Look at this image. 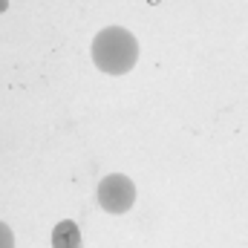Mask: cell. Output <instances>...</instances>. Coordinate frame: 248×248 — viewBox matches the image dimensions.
Masks as SVG:
<instances>
[{"label":"cell","mask_w":248,"mask_h":248,"mask_svg":"<svg viewBox=\"0 0 248 248\" xmlns=\"http://www.w3.org/2000/svg\"><path fill=\"white\" fill-rule=\"evenodd\" d=\"M81 246V231L72 219H61L52 231V248H78Z\"/></svg>","instance_id":"3"},{"label":"cell","mask_w":248,"mask_h":248,"mask_svg":"<svg viewBox=\"0 0 248 248\" xmlns=\"http://www.w3.org/2000/svg\"><path fill=\"white\" fill-rule=\"evenodd\" d=\"M98 202L107 214H127L136 202V185L124 173H107L98 185Z\"/></svg>","instance_id":"2"},{"label":"cell","mask_w":248,"mask_h":248,"mask_svg":"<svg viewBox=\"0 0 248 248\" xmlns=\"http://www.w3.org/2000/svg\"><path fill=\"white\" fill-rule=\"evenodd\" d=\"M0 248H15V237L6 222H0Z\"/></svg>","instance_id":"4"},{"label":"cell","mask_w":248,"mask_h":248,"mask_svg":"<svg viewBox=\"0 0 248 248\" xmlns=\"http://www.w3.org/2000/svg\"><path fill=\"white\" fill-rule=\"evenodd\" d=\"M93 63L107 75H124L139 61V44L122 26H107L93 38Z\"/></svg>","instance_id":"1"}]
</instances>
